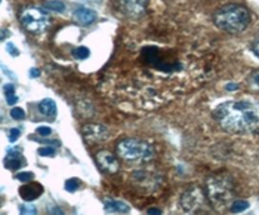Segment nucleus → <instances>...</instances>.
<instances>
[{"label":"nucleus","instance_id":"obj_1","mask_svg":"<svg viewBox=\"0 0 259 215\" xmlns=\"http://www.w3.org/2000/svg\"><path fill=\"white\" fill-rule=\"evenodd\" d=\"M213 118L227 132H252L259 128V102L250 99L225 101L213 110Z\"/></svg>","mask_w":259,"mask_h":215},{"label":"nucleus","instance_id":"obj_2","mask_svg":"<svg viewBox=\"0 0 259 215\" xmlns=\"http://www.w3.org/2000/svg\"><path fill=\"white\" fill-rule=\"evenodd\" d=\"M215 25L230 34H239L250 24V14L241 5H225L213 14Z\"/></svg>","mask_w":259,"mask_h":215},{"label":"nucleus","instance_id":"obj_3","mask_svg":"<svg viewBox=\"0 0 259 215\" xmlns=\"http://www.w3.org/2000/svg\"><path fill=\"white\" fill-rule=\"evenodd\" d=\"M206 195L210 205L217 211L230 209L233 203V195H234L233 180L225 174L209 176L206 181Z\"/></svg>","mask_w":259,"mask_h":215},{"label":"nucleus","instance_id":"obj_4","mask_svg":"<svg viewBox=\"0 0 259 215\" xmlns=\"http://www.w3.org/2000/svg\"><path fill=\"white\" fill-rule=\"evenodd\" d=\"M116 153L126 162H150L156 157L154 147L142 139L126 138L117 142Z\"/></svg>","mask_w":259,"mask_h":215},{"label":"nucleus","instance_id":"obj_5","mask_svg":"<svg viewBox=\"0 0 259 215\" xmlns=\"http://www.w3.org/2000/svg\"><path fill=\"white\" fill-rule=\"evenodd\" d=\"M20 21L22 27L33 34L43 33L51 25V17L48 15V12L37 6L24 8L20 14Z\"/></svg>","mask_w":259,"mask_h":215},{"label":"nucleus","instance_id":"obj_6","mask_svg":"<svg viewBox=\"0 0 259 215\" xmlns=\"http://www.w3.org/2000/svg\"><path fill=\"white\" fill-rule=\"evenodd\" d=\"M207 200H209L207 195L200 187L193 186V187L187 189L181 196V206L185 212H190V214L206 212V211H209Z\"/></svg>","mask_w":259,"mask_h":215},{"label":"nucleus","instance_id":"obj_7","mask_svg":"<svg viewBox=\"0 0 259 215\" xmlns=\"http://www.w3.org/2000/svg\"><path fill=\"white\" fill-rule=\"evenodd\" d=\"M147 6H148V0H119L117 2L120 14L132 20L141 18L145 14Z\"/></svg>","mask_w":259,"mask_h":215},{"label":"nucleus","instance_id":"obj_8","mask_svg":"<svg viewBox=\"0 0 259 215\" xmlns=\"http://www.w3.org/2000/svg\"><path fill=\"white\" fill-rule=\"evenodd\" d=\"M81 135L88 142H101L108 138V129L104 125L89 123L81 128Z\"/></svg>","mask_w":259,"mask_h":215},{"label":"nucleus","instance_id":"obj_9","mask_svg":"<svg viewBox=\"0 0 259 215\" xmlns=\"http://www.w3.org/2000/svg\"><path fill=\"white\" fill-rule=\"evenodd\" d=\"M95 159H97V163L100 165L102 171H105V172H108V174H116V172H119L120 163L119 160H117V157L114 156L113 153L105 152V150H101V152L97 153Z\"/></svg>","mask_w":259,"mask_h":215},{"label":"nucleus","instance_id":"obj_10","mask_svg":"<svg viewBox=\"0 0 259 215\" xmlns=\"http://www.w3.org/2000/svg\"><path fill=\"white\" fill-rule=\"evenodd\" d=\"M134 183L138 189H147V190H154L159 186V178H156L154 174L140 171L134 174Z\"/></svg>","mask_w":259,"mask_h":215},{"label":"nucleus","instance_id":"obj_11","mask_svg":"<svg viewBox=\"0 0 259 215\" xmlns=\"http://www.w3.org/2000/svg\"><path fill=\"white\" fill-rule=\"evenodd\" d=\"M73 20L76 21L79 25H91L94 21L97 20V12L94 9H89V8H84V6H79L73 12Z\"/></svg>","mask_w":259,"mask_h":215},{"label":"nucleus","instance_id":"obj_12","mask_svg":"<svg viewBox=\"0 0 259 215\" xmlns=\"http://www.w3.org/2000/svg\"><path fill=\"white\" fill-rule=\"evenodd\" d=\"M41 193H43V187L39 183H30V184L21 187L20 190V196L25 202H31V200L37 199Z\"/></svg>","mask_w":259,"mask_h":215},{"label":"nucleus","instance_id":"obj_13","mask_svg":"<svg viewBox=\"0 0 259 215\" xmlns=\"http://www.w3.org/2000/svg\"><path fill=\"white\" fill-rule=\"evenodd\" d=\"M104 209L107 212H117V214H126L131 211V206L121 200H114V199H107L104 200Z\"/></svg>","mask_w":259,"mask_h":215},{"label":"nucleus","instance_id":"obj_14","mask_svg":"<svg viewBox=\"0 0 259 215\" xmlns=\"http://www.w3.org/2000/svg\"><path fill=\"white\" fill-rule=\"evenodd\" d=\"M24 157L21 156L20 150H9L8 156L5 159V166L8 169H12V171H17L20 169L21 166L24 165Z\"/></svg>","mask_w":259,"mask_h":215},{"label":"nucleus","instance_id":"obj_15","mask_svg":"<svg viewBox=\"0 0 259 215\" xmlns=\"http://www.w3.org/2000/svg\"><path fill=\"white\" fill-rule=\"evenodd\" d=\"M37 109H39L40 115L45 116V118L54 119L57 116V104H55V101L51 99V98L41 99L39 102V105H37Z\"/></svg>","mask_w":259,"mask_h":215},{"label":"nucleus","instance_id":"obj_16","mask_svg":"<svg viewBox=\"0 0 259 215\" xmlns=\"http://www.w3.org/2000/svg\"><path fill=\"white\" fill-rule=\"evenodd\" d=\"M43 8L49 12H64L65 5L61 0H48L43 3Z\"/></svg>","mask_w":259,"mask_h":215},{"label":"nucleus","instance_id":"obj_17","mask_svg":"<svg viewBox=\"0 0 259 215\" xmlns=\"http://www.w3.org/2000/svg\"><path fill=\"white\" fill-rule=\"evenodd\" d=\"M247 208H249V202H246V200H233V203L230 206V211L239 214V212L246 211Z\"/></svg>","mask_w":259,"mask_h":215},{"label":"nucleus","instance_id":"obj_18","mask_svg":"<svg viewBox=\"0 0 259 215\" xmlns=\"http://www.w3.org/2000/svg\"><path fill=\"white\" fill-rule=\"evenodd\" d=\"M89 55H91V52H89V49L86 46H79V48H76L73 51V57L76 59H80V61L89 58Z\"/></svg>","mask_w":259,"mask_h":215},{"label":"nucleus","instance_id":"obj_19","mask_svg":"<svg viewBox=\"0 0 259 215\" xmlns=\"http://www.w3.org/2000/svg\"><path fill=\"white\" fill-rule=\"evenodd\" d=\"M80 181L77 178H70V180H67L65 181V190L67 192H70V193H74V192H77L80 189Z\"/></svg>","mask_w":259,"mask_h":215},{"label":"nucleus","instance_id":"obj_20","mask_svg":"<svg viewBox=\"0 0 259 215\" xmlns=\"http://www.w3.org/2000/svg\"><path fill=\"white\" fill-rule=\"evenodd\" d=\"M11 116H12V119H15V120H22V119L25 118V112L21 107H14L11 110Z\"/></svg>","mask_w":259,"mask_h":215},{"label":"nucleus","instance_id":"obj_21","mask_svg":"<svg viewBox=\"0 0 259 215\" xmlns=\"http://www.w3.org/2000/svg\"><path fill=\"white\" fill-rule=\"evenodd\" d=\"M247 80H249V83H250V85H252L253 88L259 89V70H255V71H252Z\"/></svg>","mask_w":259,"mask_h":215},{"label":"nucleus","instance_id":"obj_22","mask_svg":"<svg viewBox=\"0 0 259 215\" xmlns=\"http://www.w3.org/2000/svg\"><path fill=\"white\" fill-rule=\"evenodd\" d=\"M15 178H17L18 181H21V183H28V181H31V180L34 178V175H33L31 172H21V174H18Z\"/></svg>","mask_w":259,"mask_h":215},{"label":"nucleus","instance_id":"obj_23","mask_svg":"<svg viewBox=\"0 0 259 215\" xmlns=\"http://www.w3.org/2000/svg\"><path fill=\"white\" fill-rule=\"evenodd\" d=\"M39 155L40 156H54L55 155V149L54 147H40Z\"/></svg>","mask_w":259,"mask_h":215},{"label":"nucleus","instance_id":"obj_24","mask_svg":"<svg viewBox=\"0 0 259 215\" xmlns=\"http://www.w3.org/2000/svg\"><path fill=\"white\" fill-rule=\"evenodd\" d=\"M36 131H37V134L41 135V137H49L52 134V129L49 126H39Z\"/></svg>","mask_w":259,"mask_h":215},{"label":"nucleus","instance_id":"obj_25","mask_svg":"<svg viewBox=\"0 0 259 215\" xmlns=\"http://www.w3.org/2000/svg\"><path fill=\"white\" fill-rule=\"evenodd\" d=\"M20 211L22 214H36V208L34 206H27V205H21Z\"/></svg>","mask_w":259,"mask_h":215},{"label":"nucleus","instance_id":"obj_26","mask_svg":"<svg viewBox=\"0 0 259 215\" xmlns=\"http://www.w3.org/2000/svg\"><path fill=\"white\" fill-rule=\"evenodd\" d=\"M20 135H21V131L20 129H17V128H14V129H11V131H9V139H11V142H15Z\"/></svg>","mask_w":259,"mask_h":215},{"label":"nucleus","instance_id":"obj_27","mask_svg":"<svg viewBox=\"0 0 259 215\" xmlns=\"http://www.w3.org/2000/svg\"><path fill=\"white\" fill-rule=\"evenodd\" d=\"M252 52L255 54L256 58H259V36L252 42Z\"/></svg>","mask_w":259,"mask_h":215},{"label":"nucleus","instance_id":"obj_28","mask_svg":"<svg viewBox=\"0 0 259 215\" xmlns=\"http://www.w3.org/2000/svg\"><path fill=\"white\" fill-rule=\"evenodd\" d=\"M8 52H9L11 55H14V57H18V55H20V51L15 48L14 43H8Z\"/></svg>","mask_w":259,"mask_h":215},{"label":"nucleus","instance_id":"obj_29","mask_svg":"<svg viewBox=\"0 0 259 215\" xmlns=\"http://www.w3.org/2000/svg\"><path fill=\"white\" fill-rule=\"evenodd\" d=\"M3 91H5V95H14L15 94V88H14V85H6L5 88H3Z\"/></svg>","mask_w":259,"mask_h":215},{"label":"nucleus","instance_id":"obj_30","mask_svg":"<svg viewBox=\"0 0 259 215\" xmlns=\"http://www.w3.org/2000/svg\"><path fill=\"white\" fill-rule=\"evenodd\" d=\"M6 101H8L9 105H14V104H17L18 98L15 97V94H14V95H6Z\"/></svg>","mask_w":259,"mask_h":215},{"label":"nucleus","instance_id":"obj_31","mask_svg":"<svg viewBox=\"0 0 259 215\" xmlns=\"http://www.w3.org/2000/svg\"><path fill=\"white\" fill-rule=\"evenodd\" d=\"M240 86L237 85V83H228L227 86H225V89L227 91H236V89H239Z\"/></svg>","mask_w":259,"mask_h":215},{"label":"nucleus","instance_id":"obj_32","mask_svg":"<svg viewBox=\"0 0 259 215\" xmlns=\"http://www.w3.org/2000/svg\"><path fill=\"white\" fill-rule=\"evenodd\" d=\"M39 68H31V70H30V78H39Z\"/></svg>","mask_w":259,"mask_h":215},{"label":"nucleus","instance_id":"obj_33","mask_svg":"<svg viewBox=\"0 0 259 215\" xmlns=\"http://www.w3.org/2000/svg\"><path fill=\"white\" fill-rule=\"evenodd\" d=\"M147 212H148V214H161V211H160V209H157V208H150Z\"/></svg>","mask_w":259,"mask_h":215},{"label":"nucleus","instance_id":"obj_34","mask_svg":"<svg viewBox=\"0 0 259 215\" xmlns=\"http://www.w3.org/2000/svg\"><path fill=\"white\" fill-rule=\"evenodd\" d=\"M6 34H8V30H3V31H2V39H6Z\"/></svg>","mask_w":259,"mask_h":215}]
</instances>
